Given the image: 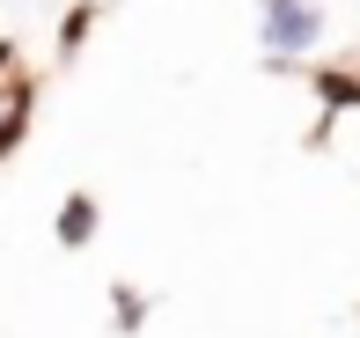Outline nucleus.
<instances>
[{
  "mask_svg": "<svg viewBox=\"0 0 360 338\" xmlns=\"http://www.w3.org/2000/svg\"><path fill=\"white\" fill-rule=\"evenodd\" d=\"M118 331H125V338L140 331V294H133V287H118Z\"/></svg>",
  "mask_w": 360,
  "mask_h": 338,
  "instance_id": "obj_3",
  "label": "nucleus"
},
{
  "mask_svg": "<svg viewBox=\"0 0 360 338\" xmlns=\"http://www.w3.org/2000/svg\"><path fill=\"white\" fill-rule=\"evenodd\" d=\"M89 235H96V199H89V191H74V199L59 206V243H67V250H81Z\"/></svg>",
  "mask_w": 360,
  "mask_h": 338,
  "instance_id": "obj_2",
  "label": "nucleus"
},
{
  "mask_svg": "<svg viewBox=\"0 0 360 338\" xmlns=\"http://www.w3.org/2000/svg\"><path fill=\"white\" fill-rule=\"evenodd\" d=\"M316 37H323L316 0H265V8H257V44H265L272 59H302V52H316Z\"/></svg>",
  "mask_w": 360,
  "mask_h": 338,
  "instance_id": "obj_1",
  "label": "nucleus"
}]
</instances>
